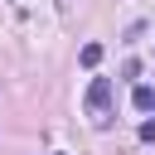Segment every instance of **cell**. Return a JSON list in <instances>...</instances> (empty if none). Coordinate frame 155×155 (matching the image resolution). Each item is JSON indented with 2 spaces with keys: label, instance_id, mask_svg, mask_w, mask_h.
Segmentation results:
<instances>
[{
  "label": "cell",
  "instance_id": "5b68a950",
  "mask_svg": "<svg viewBox=\"0 0 155 155\" xmlns=\"http://www.w3.org/2000/svg\"><path fill=\"white\" fill-rule=\"evenodd\" d=\"M53 155H68V150H53Z\"/></svg>",
  "mask_w": 155,
  "mask_h": 155
},
{
  "label": "cell",
  "instance_id": "7a4b0ae2",
  "mask_svg": "<svg viewBox=\"0 0 155 155\" xmlns=\"http://www.w3.org/2000/svg\"><path fill=\"white\" fill-rule=\"evenodd\" d=\"M131 107H136V111H155V87H145V82H140V87L131 92Z\"/></svg>",
  "mask_w": 155,
  "mask_h": 155
},
{
  "label": "cell",
  "instance_id": "6da1fadb",
  "mask_svg": "<svg viewBox=\"0 0 155 155\" xmlns=\"http://www.w3.org/2000/svg\"><path fill=\"white\" fill-rule=\"evenodd\" d=\"M107 111H111V78H92V87H87V116L107 121Z\"/></svg>",
  "mask_w": 155,
  "mask_h": 155
},
{
  "label": "cell",
  "instance_id": "277c9868",
  "mask_svg": "<svg viewBox=\"0 0 155 155\" xmlns=\"http://www.w3.org/2000/svg\"><path fill=\"white\" fill-rule=\"evenodd\" d=\"M136 136H140L145 145H155V121H140V131H136Z\"/></svg>",
  "mask_w": 155,
  "mask_h": 155
},
{
  "label": "cell",
  "instance_id": "3957f363",
  "mask_svg": "<svg viewBox=\"0 0 155 155\" xmlns=\"http://www.w3.org/2000/svg\"><path fill=\"white\" fill-rule=\"evenodd\" d=\"M78 63H82V68H97V63H102V44H82Z\"/></svg>",
  "mask_w": 155,
  "mask_h": 155
}]
</instances>
